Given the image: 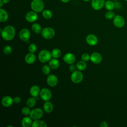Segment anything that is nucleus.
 I'll list each match as a JSON object with an SVG mask.
<instances>
[{
    "instance_id": "1",
    "label": "nucleus",
    "mask_w": 127,
    "mask_h": 127,
    "mask_svg": "<svg viewBox=\"0 0 127 127\" xmlns=\"http://www.w3.org/2000/svg\"><path fill=\"white\" fill-rule=\"evenodd\" d=\"M15 34L14 28L11 25L6 26L1 32L2 38L6 41H10L13 39Z\"/></svg>"
},
{
    "instance_id": "2",
    "label": "nucleus",
    "mask_w": 127,
    "mask_h": 127,
    "mask_svg": "<svg viewBox=\"0 0 127 127\" xmlns=\"http://www.w3.org/2000/svg\"><path fill=\"white\" fill-rule=\"evenodd\" d=\"M32 9L36 12H40L43 10L44 3L43 0H33L31 3Z\"/></svg>"
},
{
    "instance_id": "3",
    "label": "nucleus",
    "mask_w": 127,
    "mask_h": 127,
    "mask_svg": "<svg viewBox=\"0 0 127 127\" xmlns=\"http://www.w3.org/2000/svg\"><path fill=\"white\" fill-rule=\"evenodd\" d=\"M51 53L46 50H43L40 52L38 54L39 60L43 63H46L51 59Z\"/></svg>"
},
{
    "instance_id": "4",
    "label": "nucleus",
    "mask_w": 127,
    "mask_h": 127,
    "mask_svg": "<svg viewBox=\"0 0 127 127\" xmlns=\"http://www.w3.org/2000/svg\"><path fill=\"white\" fill-rule=\"evenodd\" d=\"M55 34V30L51 27H45L42 30L41 35L46 39H51Z\"/></svg>"
},
{
    "instance_id": "5",
    "label": "nucleus",
    "mask_w": 127,
    "mask_h": 127,
    "mask_svg": "<svg viewBox=\"0 0 127 127\" xmlns=\"http://www.w3.org/2000/svg\"><path fill=\"white\" fill-rule=\"evenodd\" d=\"M83 78V75L81 71L75 70L72 72L71 74L70 78L71 81L75 83H78L82 81Z\"/></svg>"
},
{
    "instance_id": "6",
    "label": "nucleus",
    "mask_w": 127,
    "mask_h": 127,
    "mask_svg": "<svg viewBox=\"0 0 127 127\" xmlns=\"http://www.w3.org/2000/svg\"><path fill=\"white\" fill-rule=\"evenodd\" d=\"M113 24L117 28H122L125 24V18L120 15H116L113 18Z\"/></svg>"
},
{
    "instance_id": "7",
    "label": "nucleus",
    "mask_w": 127,
    "mask_h": 127,
    "mask_svg": "<svg viewBox=\"0 0 127 127\" xmlns=\"http://www.w3.org/2000/svg\"><path fill=\"white\" fill-rule=\"evenodd\" d=\"M40 96L43 100L48 101L50 100L52 97V93L49 89L43 88L40 91Z\"/></svg>"
},
{
    "instance_id": "8",
    "label": "nucleus",
    "mask_w": 127,
    "mask_h": 127,
    "mask_svg": "<svg viewBox=\"0 0 127 127\" xmlns=\"http://www.w3.org/2000/svg\"><path fill=\"white\" fill-rule=\"evenodd\" d=\"M30 117L34 120L40 119L43 115V111L40 108H35L31 111Z\"/></svg>"
},
{
    "instance_id": "9",
    "label": "nucleus",
    "mask_w": 127,
    "mask_h": 127,
    "mask_svg": "<svg viewBox=\"0 0 127 127\" xmlns=\"http://www.w3.org/2000/svg\"><path fill=\"white\" fill-rule=\"evenodd\" d=\"M105 0H92L91 6L92 7L96 10L102 9L105 5Z\"/></svg>"
},
{
    "instance_id": "10",
    "label": "nucleus",
    "mask_w": 127,
    "mask_h": 127,
    "mask_svg": "<svg viewBox=\"0 0 127 127\" xmlns=\"http://www.w3.org/2000/svg\"><path fill=\"white\" fill-rule=\"evenodd\" d=\"M19 36L22 41H27L30 38V32L29 30L26 28L22 29L19 32Z\"/></svg>"
},
{
    "instance_id": "11",
    "label": "nucleus",
    "mask_w": 127,
    "mask_h": 127,
    "mask_svg": "<svg viewBox=\"0 0 127 127\" xmlns=\"http://www.w3.org/2000/svg\"><path fill=\"white\" fill-rule=\"evenodd\" d=\"M25 19L29 22H34L36 21L38 19L37 12L33 10L28 12L25 15Z\"/></svg>"
},
{
    "instance_id": "12",
    "label": "nucleus",
    "mask_w": 127,
    "mask_h": 127,
    "mask_svg": "<svg viewBox=\"0 0 127 127\" xmlns=\"http://www.w3.org/2000/svg\"><path fill=\"white\" fill-rule=\"evenodd\" d=\"M47 82L50 86L54 87L58 84V77L54 74H50L47 78Z\"/></svg>"
},
{
    "instance_id": "13",
    "label": "nucleus",
    "mask_w": 127,
    "mask_h": 127,
    "mask_svg": "<svg viewBox=\"0 0 127 127\" xmlns=\"http://www.w3.org/2000/svg\"><path fill=\"white\" fill-rule=\"evenodd\" d=\"M91 61L95 64H100L102 60V57L100 54L97 52L93 53L90 56Z\"/></svg>"
},
{
    "instance_id": "14",
    "label": "nucleus",
    "mask_w": 127,
    "mask_h": 127,
    "mask_svg": "<svg viewBox=\"0 0 127 127\" xmlns=\"http://www.w3.org/2000/svg\"><path fill=\"white\" fill-rule=\"evenodd\" d=\"M63 60L66 64H71L75 62V57L73 54L68 53L64 55V56L63 57Z\"/></svg>"
},
{
    "instance_id": "15",
    "label": "nucleus",
    "mask_w": 127,
    "mask_h": 127,
    "mask_svg": "<svg viewBox=\"0 0 127 127\" xmlns=\"http://www.w3.org/2000/svg\"><path fill=\"white\" fill-rule=\"evenodd\" d=\"M98 38L94 34H89L86 38V43L90 46H95L98 43Z\"/></svg>"
},
{
    "instance_id": "16",
    "label": "nucleus",
    "mask_w": 127,
    "mask_h": 127,
    "mask_svg": "<svg viewBox=\"0 0 127 127\" xmlns=\"http://www.w3.org/2000/svg\"><path fill=\"white\" fill-rule=\"evenodd\" d=\"M13 103V99L9 96H6L1 99V104L5 107H9Z\"/></svg>"
},
{
    "instance_id": "17",
    "label": "nucleus",
    "mask_w": 127,
    "mask_h": 127,
    "mask_svg": "<svg viewBox=\"0 0 127 127\" xmlns=\"http://www.w3.org/2000/svg\"><path fill=\"white\" fill-rule=\"evenodd\" d=\"M36 58V56L34 53H30L25 56V61L28 64H32L35 62Z\"/></svg>"
},
{
    "instance_id": "18",
    "label": "nucleus",
    "mask_w": 127,
    "mask_h": 127,
    "mask_svg": "<svg viewBox=\"0 0 127 127\" xmlns=\"http://www.w3.org/2000/svg\"><path fill=\"white\" fill-rule=\"evenodd\" d=\"M40 87L37 85L32 86L30 89V93L32 97H37L40 93Z\"/></svg>"
},
{
    "instance_id": "19",
    "label": "nucleus",
    "mask_w": 127,
    "mask_h": 127,
    "mask_svg": "<svg viewBox=\"0 0 127 127\" xmlns=\"http://www.w3.org/2000/svg\"><path fill=\"white\" fill-rule=\"evenodd\" d=\"M31 118L26 116L24 117L21 121V125L23 127H30L32 126V122Z\"/></svg>"
},
{
    "instance_id": "20",
    "label": "nucleus",
    "mask_w": 127,
    "mask_h": 127,
    "mask_svg": "<svg viewBox=\"0 0 127 127\" xmlns=\"http://www.w3.org/2000/svg\"><path fill=\"white\" fill-rule=\"evenodd\" d=\"M44 110L45 112L47 113H50L52 112L53 110V104L49 101H46L43 106Z\"/></svg>"
},
{
    "instance_id": "21",
    "label": "nucleus",
    "mask_w": 127,
    "mask_h": 127,
    "mask_svg": "<svg viewBox=\"0 0 127 127\" xmlns=\"http://www.w3.org/2000/svg\"><path fill=\"white\" fill-rule=\"evenodd\" d=\"M8 18L7 12L3 9L0 8V21L1 22H5Z\"/></svg>"
},
{
    "instance_id": "22",
    "label": "nucleus",
    "mask_w": 127,
    "mask_h": 127,
    "mask_svg": "<svg viewBox=\"0 0 127 127\" xmlns=\"http://www.w3.org/2000/svg\"><path fill=\"white\" fill-rule=\"evenodd\" d=\"M49 66L53 69H57L60 66V62L56 58L52 59L49 61Z\"/></svg>"
},
{
    "instance_id": "23",
    "label": "nucleus",
    "mask_w": 127,
    "mask_h": 127,
    "mask_svg": "<svg viewBox=\"0 0 127 127\" xmlns=\"http://www.w3.org/2000/svg\"><path fill=\"white\" fill-rule=\"evenodd\" d=\"M47 126V125L45 122L39 119L35 120L32 124V127H46Z\"/></svg>"
},
{
    "instance_id": "24",
    "label": "nucleus",
    "mask_w": 127,
    "mask_h": 127,
    "mask_svg": "<svg viewBox=\"0 0 127 127\" xmlns=\"http://www.w3.org/2000/svg\"><path fill=\"white\" fill-rule=\"evenodd\" d=\"M105 8L108 10H113L115 8V2H113L112 0H107L105 1Z\"/></svg>"
},
{
    "instance_id": "25",
    "label": "nucleus",
    "mask_w": 127,
    "mask_h": 127,
    "mask_svg": "<svg viewBox=\"0 0 127 127\" xmlns=\"http://www.w3.org/2000/svg\"><path fill=\"white\" fill-rule=\"evenodd\" d=\"M36 100L34 97L29 98V99H27L26 101V105L29 108L34 107L36 105Z\"/></svg>"
},
{
    "instance_id": "26",
    "label": "nucleus",
    "mask_w": 127,
    "mask_h": 127,
    "mask_svg": "<svg viewBox=\"0 0 127 127\" xmlns=\"http://www.w3.org/2000/svg\"><path fill=\"white\" fill-rule=\"evenodd\" d=\"M87 66V64H86V63L85 62V61H79L77 64H76V68L79 70H84Z\"/></svg>"
},
{
    "instance_id": "27",
    "label": "nucleus",
    "mask_w": 127,
    "mask_h": 127,
    "mask_svg": "<svg viewBox=\"0 0 127 127\" xmlns=\"http://www.w3.org/2000/svg\"><path fill=\"white\" fill-rule=\"evenodd\" d=\"M52 15L53 13L49 9H45L42 11V16L45 19H50L52 17Z\"/></svg>"
},
{
    "instance_id": "28",
    "label": "nucleus",
    "mask_w": 127,
    "mask_h": 127,
    "mask_svg": "<svg viewBox=\"0 0 127 127\" xmlns=\"http://www.w3.org/2000/svg\"><path fill=\"white\" fill-rule=\"evenodd\" d=\"M32 29L34 33L37 34L40 33L42 31L41 25L37 23H35L33 24V25H32Z\"/></svg>"
},
{
    "instance_id": "29",
    "label": "nucleus",
    "mask_w": 127,
    "mask_h": 127,
    "mask_svg": "<svg viewBox=\"0 0 127 127\" xmlns=\"http://www.w3.org/2000/svg\"><path fill=\"white\" fill-rule=\"evenodd\" d=\"M51 54H52V56L54 58H59L61 56V51L60 49H54L52 50V52H51Z\"/></svg>"
},
{
    "instance_id": "30",
    "label": "nucleus",
    "mask_w": 127,
    "mask_h": 127,
    "mask_svg": "<svg viewBox=\"0 0 127 127\" xmlns=\"http://www.w3.org/2000/svg\"><path fill=\"white\" fill-rule=\"evenodd\" d=\"M105 16L107 19H111L112 18H114L115 16V13L112 10H108L105 13Z\"/></svg>"
},
{
    "instance_id": "31",
    "label": "nucleus",
    "mask_w": 127,
    "mask_h": 127,
    "mask_svg": "<svg viewBox=\"0 0 127 127\" xmlns=\"http://www.w3.org/2000/svg\"><path fill=\"white\" fill-rule=\"evenodd\" d=\"M42 72L46 75H48L50 74L51 69L50 67L48 65H44L42 68Z\"/></svg>"
},
{
    "instance_id": "32",
    "label": "nucleus",
    "mask_w": 127,
    "mask_h": 127,
    "mask_svg": "<svg viewBox=\"0 0 127 127\" xmlns=\"http://www.w3.org/2000/svg\"><path fill=\"white\" fill-rule=\"evenodd\" d=\"M31 111L28 107H24L21 110V113L23 115L25 116H27L30 115Z\"/></svg>"
},
{
    "instance_id": "33",
    "label": "nucleus",
    "mask_w": 127,
    "mask_h": 127,
    "mask_svg": "<svg viewBox=\"0 0 127 127\" xmlns=\"http://www.w3.org/2000/svg\"><path fill=\"white\" fill-rule=\"evenodd\" d=\"M3 53L5 55H9L12 52V48L10 46H6L3 50Z\"/></svg>"
},
{
    "instance_id": "34",
    "label": "nucleus",
    "mask_w": 127,
    "mask_h": 127,
    "mask_svg": "<svg viewBox=\"0 0 127 127\" xmlns=\"http://www.w3.org/2000/svg\"><path fill=\"white\" fill-rule=\"evenodd\" d=\"M28 50L30 52V53H35L37 50V46L34 43L30 44L28 47Z\"/></svg>"
},
{
    "instance_id": "35",
    "label": "nucleus",
    "mask_w": 127,
    "mask_h": 127,
    "mask_svg": "<svg viewBox=\"0 0 127 127\" xmlns=\"http://www.w3.org/2000/svg\"><path fill=\"white\" fill-rule=\"evenodd\" d=\"M81 59L83 61L85 62H87L90 60V56L87 53H84L82 55Z\"/></svg>"
},
{
    "instance_id": "36",
    "label": "nucleus",
    "mask_w": 127,
    "mask_h": 127,
    "mask_svg": "<svg viewBox=\"0 0 127 127\" xmlns=\"http://www.w3.org/2000/svg\"><path fill=\"white\" fill-rule=\"evenodd\" d=\"M21 101V98L19 97L16 96L13 98V102L16 104H18Z\"/></svg>"
},
{
    "instance_id": "37",
    "label": "nucleus",
    "mask_w": 127,
    "mask_h": 127,
    "mask_svg": "<svg viewBox=\"0 0 127 127\" xmlns=\"http://www.w3.org/2000/svg\"><path fill=\"white\" fill-rule=\"evenodd\" d=\"M115 8L118 9H120L122 7L121 4L119 1H115Z\"/></svg>"
},
{
    "instance_id": "38",
    "label": "nucleus",
    "mask_w": 127,
    "mask_h": 127,
    "mask_svg": "<svg viewBox=\"0 0 127 127\" xmlns=\"http://www.w3.org/2000/svg\"><path fill=\"white\" fill-rule=\"evenodd\" d=\"M100 126L101 127H108V123L105 122V121H103L100 124Z\"/></svg>"
},
{
    "instance_id": "39",
    "label": "nucleus",
    "mask_w": 127,
    "mask_h": 127,
    "mask_svg": "<svg viewBox=\"0 0 127 127\" xmlns=\"http://www.w3.org/2000/svg\"><path fill=\"white\" fill-rule=\"evenodd\" d=\"M76 67H75V66L74 65H73V64H71L69 66V70H70V71L73 72V71H74L75 70Z\"/></svg>"
},
{
    "instance_id": "40",
    "label": "nucleus",
    "mask_w": 127,
    "mask_h": 127,
    "mask_svg": "<svg viewBox=\"0 0 127 127\" xmlns=\"http://www.w3.org/2000/svg\"><path fill=\"white\" fill-rule=\"evenodd\" d=\"M2 0L3 1V3H4V4H6V3H8L10 0Z\"/></svg>"
},
{
    "instance_id": "41",
    "label": "nucleus",
    "mask_w": 127,
    "mask_h": 127,
    "mask_svg": "<svg viewBox=\"0 0 127 127\" xmlns=\"http://www.w3.org/2000/svg\"><path fill=\"white\" fill-rule=\"evenodd\" d=\"M3 4H4L3 1L2 0H0V7H1V6L3 5Z\"/></svg>"
},
{
    "instance_id": "42",
    "label": "nucleus",
    "mask_w": 127,
    "mask_h": 127,
    "mask_svg": "<svg viewBox=\"0 0 127 127\" xmlns=\"http://www.w3.org/2000/svg\"><path fill=\"white\" fill-rule=\"evenodd\" d=\"M70 0H61V1H62L63 2H64V3H66L67 2H68Z\"/></svg>"
},
{
    "instance_id": "43",
    "label": "nucleus",
    "mask_w": 127,
    "mask_h": 127,
    "mask_svg": "<svg viewBox=\"0 0 127 127\" xmlns=\"http://www.w3.org/2000/svg\"><path fill=\"white\" fill-rule=\"evenodd\" d=\"M83 1H89V0H83Z\"/></svg>"
},
{
    "instance_id": "44",
    "label": "nucleus",
    "mask_w": 127,
    "mask_h": 127,
    "mask_svg": "<svg viewBox=\"0 0 127 127\" xmlns=\"http://www.w3.org/2000/svg\"><path fill=\"white\" fill-rule=\"evenodd\" d=\"M125 0V1H127V0Z\"/></svg>"
},
{
    "instance_id": "45",
    "label": "nucleus",
    "mask_w": 127,
    "mask_h": 127,
    "mask_svg": "<svg viewBox=\"0 0 127 127\" xmlns=\"http://www.w3.org/2000/svg\"></svg>"
}]
</instances>
